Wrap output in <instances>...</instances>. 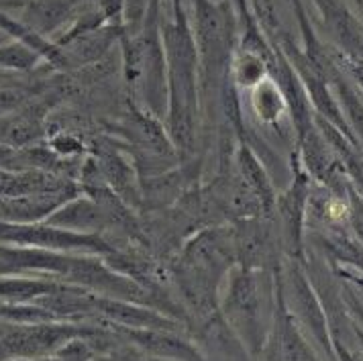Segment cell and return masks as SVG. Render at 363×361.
I'll list each match as a JSON object with an SVG mask.
<instances>
[{
  "label": "cell",
  "mask_w": 363,
  "mask_h": 361,
  "mask_svg": "<svg viewBox=\"0 0 363 361\" xmlns=\"http://www.w3.org/2000/svg\"><path fill=\"white\" fill-rule=\"evenodd\" d=\"M11 239H17L23 243H37V245L48 247H84V249H96V251H106V245L102 241L92 237V235H74L67 231L57 229H23L11 235Z\"/></svg>",
  "instance_id": "cell-1"
},
{
  "label": "cell",
  "mask_w": 363,
  "mask_h": 361,
  "mask_svg": "<svg viewBox=\"0 0 363 361\" xmlns=\"http://www.w3.org/2000/svg\"><path fill=\"white\" fill-rule=\"evenodd\" d=\"M92 306L99 309L100 312H104L106 316H111L116 323H123V325L141 328L167 327V323L162 316L145 311V309H135V306H129V304L116 302V300H92Z\"/></svg>",
  "instance_id": "cell-2"
},
{
  "label": "cell",
  "mask_w": 363,
  "mask_h": 361,
  "mask_svg": "<svg viewBox=\"0 0 363 361\" xmlns=\"http://www.w3.org/2000/svg\"><path fill=\"white\" fill-rule=\"evenodd\" d=\"M53 225H64L72 229H100L106 223V214L100 209L99 204L90 202V200H76L69 206L62 209L60 213L51 218Z\"/></svg>",
  "instance_id": "cell-3"
},
{
  "label": "cell",
  "mask_w": 363,
  "mask_h": 361,
  "mask_svg": "<svg viewBox=\"0 0 363 361\" xmlns=\"http://www.w3.org/2000/svg\"><path fill=\"white\" fill-rule=\"evenodd\" d=\"M115 33L111 29H82L80 35H72L74 43L69 45V60L74 62H94L104 51L108 50Z\"/></svg>",
  "instance_id": "cell-4"
},
{
  "label": "cell",
  "mask_w": 363,
  "mask_h": 361,
  "mask_svg": "<svg viewBox=\"0 0 363 361\" xmlns=\"http://www.w3.org/2000/svg\"><path fill=\"white\" fill-rule=\"evenodd\" d=\"M253 104H255L257 115L264 121H269V123L276 121L280 116L281 109H284L281 94L272 80H259L257 82V88L253 92Z\"/></svg>",
  "instance_id": "cell-5"
},
{
  "label": "cell",
  "mask_w": 363,
  "mask_h": 361,
  "mask_svg": "<svg viewBox=\"0 0 363 361\" xmlns=\"http://www.w3.org/2000/svg\"><path fill=\"white\" fill-rule=\"evenodd\" d=\"M69 13V2L67 0H37L31 6V21L37 25V29L48 31L53 29L57 23H62Z\"/></svg>",
  "instance_id": "cell-6"
},
{
  "label": "cell",
  "mask_w": 363,
  "mask_h": 361,
  "mask_svg": "<svg viewBox=\"0 0 363 361\" xmlns=\"http://www.w3.org/2000/svg\"><path fill=\"white\" fill-rule=\"evenodd\" d=\"M135 339H139L141 343L145 345L147 349H151L153 353H160V355H182V357H190L192 351L182 345L180 341H174L169 337H165L162 333H155V331H149L145 328V333H133Z\"/></svg>",
  "instance_id": "cell-7"
},
{
  "label": "cell",
  "mask_w": 363,
  "mask_h": 361,
  "mask_svg": "<svg viewBox=\"0 0 363 361\" xmlns=\"http://www.w3.org/2000/svg\"><path fill=\"white\" fill-rule=\"evenodd\" d=\"M262 74H264V62L259 57V53L255 51H245L237 64V76H239V82L251 86V84H257L262 80Z\"/></svg>",
  "instance_id": "cell-8"
},
{
  "label": "cell",
  "mask_w": 363,
  "mask_h": 361,
  "mask_svg": "<svg viewBox=\"0 0 363 361\" xmlns=\"http://www.w3.org/2000/svg\"><path fill=\"white\" fill-rule=\"evenodd\" d=\"M37 60L33 51L27 50L25 45H11L0 50V66H13V67H29L33 66Z\"/></svg>",
  "instance_id": "cell-9"
},
{
  "label": "cell",
  "mask_w": 363,
  "mask_h": 361,
  "mask_svg": "<svg viewBox=\"0 0 363 361\" xmlns=\"http://www.w3.org/2000/svg\"><path fill=\"white\" fill-rule=\"evenodd\" d=\"M145 4H147V0H127V21L131 23V25H139L141 21H143V15H145Z\"/></svg>",
  "instance_id": "cell-10"
},
{
  "label": "cell",
  "mask_w": 363,
  "mask_h": 361,
  "mask_svg": "<svg viewBox=\"0 0 363 361\" xmlns=\"http://www.w3.org/2000/svg\"><path fill=\"white\" fill-rule=\"evenodd\" d=\"M327 214H329L330 218H335V221H341V218L347 216V206L341 200H333L327 206Z\"/></svg>",
  "instance_id": "cell-11"
},
{
  "label": "cell",
  "mask_w": 363,
  "mask_h": 361,
  "mask_svg": "<svg viewBox=\"0 0 363 361\" xmlns=\"http://www.w3.org/2000/svg\"><path fill=\"white\" fill-rule=\"evenodd\" d=\"M0 270H4V267H0Z\"/></svg>",
  "instance_id": "cell-12"
}]
</instances>
